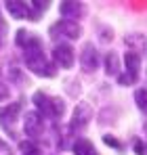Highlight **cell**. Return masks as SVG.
<instances>
[{"label": "cell", "instance_id": "cell-1", "mask_svg": "<svg viewBox=\"0 0 147 155\" xmlns=\"http://www.w3.org/2000/svg\"><path fill=\"white\" fill-rule=\"evenodd\" d=\"M23 59H25V65L29 67V71H34L36 76H46V78L55 76V67L50 65L49 59L44 57L42 44H40L38 38H32V40L25 44Z\"/></svg>", "mask_w": 147, "mask_h": 155}, {"label": "cell", "instance_id": "cell-2", "mask_svg": "<svg viewBox=\"0 0 147 155\" xmlns=\"http://www.w3.org/2000/svg\"><path fill=\"white\" fill-rule=\"evenodd\" d=\"M34 103L38 107L40 115H46V117H59L65 111V105H63L61 99H49L44 92H36L34 94Z\"/></svg>", "mask_w": 147, "mask_h": 155}, {"label": "cell", "instance_id": "cell-3", "mask_svg": "<svg viewBox=\"0 0 147 155\" xmlns=\"http://www.w3.org/2000/svg\"><path fill=\"white\" fill-rule=\"evenodd\" d=\"M124 61H126V76H120V84H124V86H128V84L137 82V78H139V67H141V57H139L137 52H126Z\"/></svg>", "mask_w": 147, "mask_h": 155}, {"label": "cell", "instance_id": "cell-4", "mask_svg": "<svg viewBox=\"0 0 147 155\" xmlns=\"http://www.w3.org/2000/svg\"><path fill=\"white\" fill-rule=\"evenodd\" d=\"M80 34H82V27L78 25L76 21H67V19H63V21H59V23H55V25L50 27V36L53 38H59V36L78 38Z\"/></svg>", "mask_w": 147, "mask_h": 155}, {"label": "cell", "instance_id": "cell-5", "mask_svg": "<svg viewBox=\"0 0 147 155\" xmlns=\"http://www.w3.org/2000/svg\"><path fill=\"white\" fill-rule=\"evenodd\" d=\"M6 11H9L11 17H15V19H32V21H38V17L34 15L32 6L25 4V2H21V0H9V2H6Z\"/></svg>", "mask_w": 147, "mask_h": 155}, {"label": "cell", "instance_id": "cell-6", "mask_svg": "<svg viewBox=\"0 0 147 155\" xmlns=\"http://www.w3.org/2000/svg\"><path fill=\"white\" fill-rule=\"evenodd\" d=\"M53 59H55V63H57L59 67L70 69L74 65V48L70 44H57V46L53 48Z\"/></svg>", "mask_w": 147, "mask_h": 155}, {"label": "cell", "instance_id": "cell-7", "mask_svg": "<svg viewBox=\"0 0 147 155\" xmlns=\"http://www.w3.org/2000/svg\"><path fill=\"white\" fill-rule=\"evenodd\" d=\"M80 65H82V69H84L86 74L95 71L99 67V52L93 44H86V46L82 48V52H80Z\"/></svg>", "mask_w": 147, "mask_h": 155}, {"label": "cell", "instance_id": "cell-8", "mask_svg": "<svg viewBox=\"0 0 147 155\" xmlns=\"http://www.w3.org/2000/svg\"><path fill=\"white\" fill-rule=\"evenodd\" d=\"M23 128H25V134L27 136H38L42 132V115L38 111H27L25 113Z\"/></svg>", "mask_w": 147, "mask_h": 155}, {"label": "cell", "instance_id": "cell-9", "mask_svg": "<svg viewBox=\"0 0 147 155\" xmlns=\"http://www.w3.org/2000/svg\"><path fill=\"white\" fill-rule=\"evenodd\" d=\"M91 107L88 105H78L76 111H74V120H72V130H84L86 124L91 122Z\"/></svg>", "mask_w": 147, "mask_h": 155}, {"label": "cell", "instance_id": "cell-10", "mask_svg": "<svg viewBox=\"0 0 147 155\" xmlns=\"http://www.w3.org/2000/svg\"><path fill=\"white\" fill-rule=\"evenodd\" d=\"M61 15L67 19V21H74L76 17H80L84 13V6L80 2H74V0H67V2H61Z\"/></svg>", "mask_w": 147, "mask_h": 155}, {"label": "cell", "instance_id": "cell-11", "mask_svg": "<svg viewBox=\"0 0 147 155\" xmlns=\"http://www.w3.org/2000/svg\"><path fill=\"white\" fill-rule=\"evenodd\" d=\"M19 111H21V103H13V105L2 107V109H0V124H2L4 128H9V122L13 124V122L17 120Z\"/></svg>", "mask_w": 147, "mask_h": 155}, {"label": "cell", "instance_id": "cell-12", "mask_svg": "<svg viewBox=\"0 0 147 155\" xmlns=\"http://www.w3.org/2000/svg\"><path fill=\"white\" fill-rule=\"evenodd\" d=\"M74 153H76V155H99L97 151H95V147H93V143L86 140V138L76 140V145H74Z\"/></svg>", "mask_w": 147, "mask_h": 155}, {"label": "cell", "instance_id": "cell-13", "mask_svg": "<svg viewBox=\"0 0 147 155\" xmlns=\"http://www.w3.org/2000/svg\"><path fill=\"white\" fill-rule=\"evenodd\" d=\"M126 44H128V48L132 52L143 51V48H145V36H143V34H130V36H126ZM137 54H139V52H137Z\"/></svg>", "mask_w": 147, "mask_h": 155}, {"label": "cell", "instance_id": "cell-14", "mask_svg": "<svg viewBox=\"0 0 147 155\" xmlns=\"http://www.w3.org/2000/svg\"><path fill=\"white\" fill-rule=\"evenodd\" d=\"M118 69H120V59H118L116 52H109V54L105 57V71H107L109 76H116Z\"/></svg>", "mask_w": 147, "mask_h": 155}, {"label": "cell", "instance_id": "cell-15", "mask_svg": "<svg viewBox=\"0 0 147 155\" xmlns=\"http://www.w3.org/2000/svg\"><path fill=\"white\" fill-rule=\"evenodd\" d=\"M135 101H137V105H139L143 111H147V88H139V90L135 92Z\"/></svg>", "mask_w": 147, "mask_h": 155}, {"label": "cell", "instance_id": "cell-16", "mask_svg": "<svg viewBox=\"0 0 147 155\" xmlns=\"http://www.w3.org/2000/svg\"><path fill=\"white\" fill-rule=\"evenodd\" d=\"M29 40H32V36H29V34H27L25 29H19V31H17V44L25 46V44H27Z\"/></svg>", "mask_w": 147, "mask_h": 155}, {"label": "cell", "instance_id": "cell-17", "mask_svg": "<svg viewBox=\"0 0 147 155\" xmlns=\"http://www.w3.org/2000/svg\"><path fill=\"white\" fill-rule=\"evenodd\" d=\"M103 143H105V145H109V147H116V149H122V143H120L118 138H114V136H109V134H105V136H103Z\"/></svg>", "mask_w": 147, "mask_h": 155}, {"label": "cell", "instance_id": "cell-18", "mask_svg": "<svg viewBox=\"0 0 147 155\" xmlns=\"http://www.w3.org/2000/svg\"><path fill=\"white\" fill-rule=\"evenodd\" d=\"M44 8H49V2H46V0H44V2H42V0H36V2H34V15H36V17H40V11H44Z\"/></svg>", "mask_w": 147, "mask_h": 155}, {"label": "cell", "instance_id": "cell-19", "mask_svg": "<svg viewBox=\"0 0 147 155\" xmlns=\"http://www.w3.org/2000/svg\"><path fill=\"white\" fill-rule=\"evenodd\" d=\"M21 149H23V155H40V151H38L34 145H29V143H23Z\"/></svg>", "mask_w": 147, "mask_h": 155}, {"label": "cell", "instance_id": "cell-20", "mask_svg": "<svg viewBox=\"0 0 147 155\" xmlns=\"http://www.w3.org/2000/svg\"><path fill=\"white\" fill-rule=\"evenodd\" d=\"M135 151H137V155H147V151H145V147H143V143H141V140H137V143H135Z\"/></svg>", "mask_w": 147, "mask_h": 155}, {"label": "cell", "instance_id": "cell-21", "mask_svg": "<svg viewBox=\"0 0 147 155\" xmlns=\"http://www.w3.org/2000/svg\"><path fill=\"white\" fill-rule=\"evenodd\" d=\"M4 147H6V145H4V140H0V149H4Z\"/></svg>", "mask_w": 147, "mask_h": 155}, {"label": "cell", "instance_id": "cell-22", "mask_svg": "<svg viewBox=\"0 0 147 155\" xmlns=\"http://www.w3.org/2000/svg\"><path fill=\"white\" fill-rule=\"evenodd\" d=\"M0 29H4V23H2V19H0Z\"/></svg>", "mask_w": 147, "mask_h": 155}, {"label": "cell", "instance_id": "cell-23", "mask_svg": "<svg viewBox=\"0 0 147 155\" xmlns=\"http://www.w3.org/2000/svg\"><path fill=\"white\" fill-rule=\"evenodd\" d=\"M145 132H147V124H145Z\"/></svg>", "mask_w": 147, "mask_h": 155}, {"label": "cell", "instance_id": "cell-24", "mask_svg": "<svg viewBox=\"0 0 147 155\" xmlns=\"http://www.w3.org/2000/svg\"><path fill=\"white\" fill-rule=\"evenodd\" d=\"M0 44H2V42H0Z\"/></svg>", "mask_w": 147, "mask_h": 155}]
</instances>
